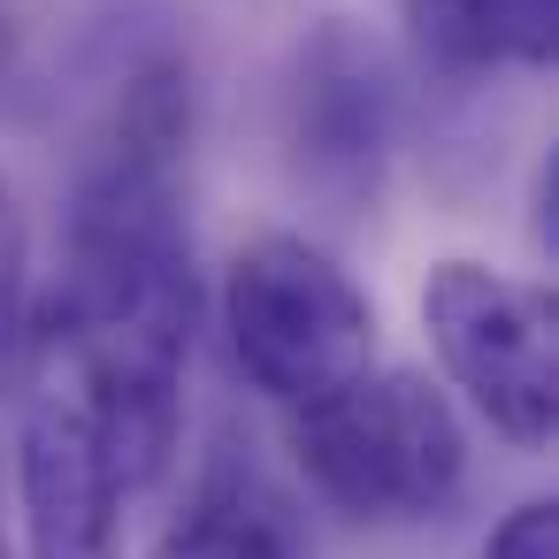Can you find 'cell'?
<instances>
[{
    "label": "cell",
    "mask_w": 559,
    "mask_h": 559,
    "mask_svg": "<svg viewBox=\"0 0 559 559\" xmlns=\"http://www.w3.org/2000/svg\"><path fill=\"white\" fill-rule=\"evenodd\" d=\"M192 62L139 55L108 100V131L70 192L55 330L78 368V406L123 483L154 490L185 444V376L200 345V261L185 215Z\"/></svg>",
    "instance_id": "cell-1"
},
{
    "label": "cell",
    "mask_w": 559,
    "mask_h": 559,
    "mask_svg": "<svg viewBox=\"0 0 559 559\" xmlns=\"http://www.w3.org/2000/svg\"><path fill=\"white\" fill-rule=\"evenodd\" d=\"M284 154L330 215H376L399 162V85L368 32L314 24L284 70Z\"/></svg>",
    "instance_id": "cell-5"
},
{
    "label": "cell",
    "mask_w": 559,
    "mask_h": 559,
    "mask_svg": "<svg viewBox=\"0 0 559 559\" xmlns=\"http://www.w3.org/2000/svg\"><path fill=\"white\" fill-rule=\"evenodd\" d=\"M406 32L444 78L544 70L559 47V0H399Z\"/></svg>",
    "instance_id": "cell-7"
},
{
    "label": "cell",
    "mask_w": 559,
    "mask_h": 559,
    "mask_svg": "<svg viewBox=\"0 0 559 559\" xmlns=\"http://www.w3.org/2000/svg\"><path fill=\"white\" fill-rule=\"evenodd\" d=\"M223 330L238 376L299 414L376 368V299L299 230H261L223 276Z\"/></svg>",
    "instance_id": "cell-3"
},
{
    "label": "cell",
    "mask_w": 559,
    "mask_h": 559,
    "mask_svg": "<svg viewBox=\"0 0 559 559\" xmlns=\"http://www.w3.org/2000/svg\"><path fill=\"white\" fill-rule=\"evenodd\" d=\"M0 559H9V544H0Z\"/></svg>",
    "instance_id": "cell-12"
},
{
    "label": "cell",
    "mask_w": 559,
    "mask_h": 559,
    "mask_svg": "<svg viewBox=\"0 0 559 559\" xmlns=\"http://www.w3.org/2000/svg\"><path fill=\"white\" fill-rule=\"evenodd\" d=\"M421 330L452 391L513 444L544 452L559 429V322L551 299L490 261H437L421 284Z\"/></svg>",
    "instance_id": "cell-4"
},
{
    "label": "cell",
    "mask_w": 559,
    "mask_h": 559,
    "mask_svg": "<svg viewBox=\"0 0 559 559\" xmlns=\"http://www.w3.org/2000/svg\"><path fill=\"white\" fill-rule=\"evenodd\" d=\"M292 460L322 506L353 521H437L467 483V429L452 399L414 368H368L360 383L292 414Z\"/></svg>",
    "instance_id": "cell-2"
},
{
    "label": "cell",
    "mask_w": 559,
    "mask_h": 559,
    "mask_svg": "<svg viewBox=\"0 0 559 559\" xmlns=\"http://www.w3.org/2000/svg\"><path fill=\"white\" fill-rule=\"evenodd\" d=\"M146 559H299V536H292L284 498L253 467L215 460V467H200L185 513L162 528V544Z\"/></svg>",
    "instance_id": "cell-8"
},
{
    "label": "cell",
    "mask_w": 559,
    "mask_h": 559,
    "mask_svg": "<svg viewBox=\"0 0 559 559\" xmlns=\"http://www.w3.org/2000/svg\"><path fill=\"white\" fill-rule=\"evenodd\" d=\"M16 483H24V544H32V559H116L123 483H116L78 391L32 399L24 437H16Z\"/></svg>",
    "instance_id": "cell-6"
},
{
    "label": "cell",
    "mask_w": 559,
    "mask_h": 559,
    "mask_svg": "<svg viewBox=\"0 0 559 559\" xmlns=\"http://www.w3.org/2000/svg\"><path fill=\"white\" fill-rule=\"evenodd\" d=\"M16 85V32H9V16H0V93Z\"/></svg>",
    "instance_id": "cell-11"
},
{
    "label": "cell",
    "mask_w": 559,
    "mask_h": 559,
    "mask_svg": "<svg viewBox=\"0 0 559 559\" xmlns=\"http://www.w3.org/2000/svg\"><path fill=\"white\" fill-rule=\"evenodd\" d=\"M483 559H559V506H551V498H521V506L490 528Z\"/></svg>",
    "instance_id": "cell-10"
},
{
    "label": "cell",
    "mask_w": 559,
    "mask_h": 559,
    "mask_svg": "<svg viewBox=\"0 0 559 559\" xmlns=\"http://www.w3.org/2000/svg\"><path fill=\"white\" fill-rule=\"evenodd\" d=\"M24 314H32V238H24V207L0 177V368L24 345Z\"/></svg>",
    "instance_id": "cell-9"
}]
</instances>
